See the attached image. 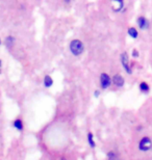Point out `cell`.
<instances>
[{
    "label": "cell",
    "instance_id": "cell-12",
    "mask_svg": "<svg viewBox=\"0 0 152 160\" xmlns=\"http://www.w3.org/2000/svg\"><path fill=\"white\" fill-rule=\"evenodd\" d=\"M14 127L16 128V129H18V130H20V131L23 130V123H22V121L20 119L15 120L14 121Z\"/></svg>",
    "mask_w": 152,
    "mask_h": 160
},
{
    "label": "cell",
    "instance_id": "cell-5",
    "mask_svg": "<svg viewBox=\"0 0 152 160\" xmlns=\"http://www.w3.org/2000/svg\"><path fill=\"white\" fill-rule=\"evenodd\" d=\"M139 146H140L141 151H148V150L151 149L152 142H151V139L148 136H145V137H143V139L140 142V145H139Z\"/></svg>",
    "mask_w": 152,
    "mask_h": 160
},
{
    "label": "cell",
    "instance_id": "cell-8",
    "mask_svg": "<svg viewBox=\"0 0 152 160\" xmlns=\"http://www.w3.org/2000/svg\"><path fill=\"white\" fill-rule=\"evenodd\" d=\"M127 33L131 39H138V37H139V31L137 28H134V27H129L127 29Z\"/></svg>",
    "mask_w": 152,
    "mask_h": 160
},
{
    "label": "cell",
    "instance_id": "cell-13",
    "mask_svg": "<svg viewBox=\"0 0 152 160\" xmlns=\"http://www.w3.org/2000/svg\"><path fill=\"white\" fill-rule=\"evenodd\" d=\"M88 139H89L90 146H91V147H95V142H94V140H93V134L91 132L88 134Z\"/></svg>",
    "mask_w": 152,
    "mask_h": 160
},
{
    "label": "cell",
    "instance_id": "cell-9",
    "mask_svg": "<svg viewBox=\"0 0 152 160\" xmlns=\"http://www.w3.org/2000/svg\"><path fill=\"white\" fill-rule=\"evenodd\" d=\"M44 86L45 88H51L52 86V84H53V79H52V77L51 76H49V75H46L44 77Z\"/></svg>",
    "mask_w": 152,
    "mask_h": 160
},
{
    "label": "cell",
    "instance_id": "cell-19",
    "mask_svg": "<svg viewBox=\"0 0 152 160\" xmlns=\"http://www.w3.org/2000/svg\"><path fill=\"white\" fill-rule=\"evenodd\" d=\"M1 43H2V42H1V39H0V46H1Z\"/></svg>",
    "mask_w": 152,
    "mask_h": 160
},
{
    "label": "cell",
    "instance_id": "cell-15",
    "mask_svg": "<svg viewBox=\"0 0 152 160\" xmlns=\"http://www.w3.org/2000/svg\"><path fill=\"white\" fill-rule=\"evenodd\" d=\"M107 156H108V160H116V155L114 152H109Z\"/></svg>",
    "mask_w": 152,
    "mask_h": 160
},
{
    "label": "cell",
    "instance_id": "cell-18",
    "mask_svg": "<svg viewBox=\"0 0 152 160\" xmlns=\"http://www.w3.org/2000/svg\"><path fill=\"white\" fill-rule=\"evenodd\" d=\"M1 67H2V60L0 59V68H1Z\"/></svg>",
    "mask_w": 152,
    "mask_h": 160
},
{
    "label": "cell",
    "instance_id": "cell-4",
    "mask_svg": "<svg viewBox=\"0 0 152 160\" xmlns=\"http://www.w3.org/2000/svg\"><path fill=\"white\" fill-rule=\"evenodd\" d=\"M137 24H138V27L140 28L141 30H147V29H149V27H150L149 20H148L147 18H145L144 16H140V17L137 19Z\"/></svg>",
    "mask_w": 152,
    "mask_h": 160
},
{
    "label": "cell",
    "instance_id": "cell-14",
    "mask_svg": "<svg viewBox=\"0 0 152 160\" xmlns=\"http://www.w3.org/2000/svg\"><path fill=\"white\" fill-rule=\"evenodd\" d=\"M131 56L134 57V58H138V57L140 56V53H139V51L137 49H132V51H131Z\"/></svg>",
    "mask_w": 152,
    "mask_h": 160
},
{
    "label": "cell",
    "instance_id": "cell-2",
    "mask_svg": "<svg viewBox=\"0 0 152 160\" xmlns=\"http://www.w3.org/2000/svg\"><path fill=\"white\" fill-rule=\"evenodd\" d=\"M129 58H128V54L126 52H123L121 54V63L123 66V68L126 72H127V74H132V65L129 63Z\"/></svg>",
    "mask_w": 152,
    "mask_h": 160
},
{
    "label": "cell",
    "instance_id": "cell-10",
    "mask_svg": "<svg viewBox=\"0 0 152 160\" xmlns=\"http://www.w3.org/2000/svg\"><path fill=\"white\" fill-rule=\"evenodd\" d=\"M112 2H116L118 5V8H116L114 12H119L121 11H124V0H112Z\"/></svg>",
    "mask_w": 152,
    "mask_h": 160
},
{
    "label": "cell",
    "instance_id": "cell-16",
    "mask_svg": "<svg viewBox=\"0 0 152 160\" xmlns=\"http://www.w3.org/2000/svg\"><path fill=\"white\" fill-rule=\"evenodd\" d=\"M100 94V92L99 91H95V92H94V95H95V97H98Z\"/></svg>",
    "mask_w": 152,
    "mask_h": 160
},
{
    "label": "cell",
    "instance_id": "cell-17",
    "mask_svg": "<svg viewBox=\"0 0 152 160\" xmlns=\"http://www.w3.org/2000/svg\"><path fill=\"white\" fill-rule=\"evenodd\" d=\"M71 1H72V0H64V2L66 3V4H70Z\"/></svg>",
    "mask_w": 152,
    "mask_h": 160
},
{
    "label": "cell",
    "instance_id": "cell-11",
    "mask_svg": "<svg viewBox=\"0 0 152 160\" xmlns=\"http://www.w3.org/2000/svg\"><path fill=\"white\" fill-rule=\"evenodd\" d=\"M140 91L142 92H144V94H147V92H149V91H150L149 84H148L147 82H145V81H142L140 83Z\"/></svg>",
    "mask_w": 152,
    "mask_h": 160
},
{
    "label": "cell",
    "instance_id": "cell-6",
    "mask_svg": "<svg viewBox=\"0 0 152 160\" xmlns=\"http://www.w3.org/2000/svg\"><path fill=\"white\" fill-rule=\"evenodd\" d=\"M112 79H113V82H114V84L117 86V88H122V86L124 85V83H125L124 78H123L120 74H116Z\"/></svg>",
    "mask_w": 152,
    "mask_h": 160
},
{
    "label": "cell",
    "instance_id": "cell-7",
    "mask_svg": "<svg viewBox=\"0 0 152 160\" xmlns=\"http://www.w3.org/2000/svg\"><path fill=\"white\" fill-rule=\"evenodd\" d=\"M15 41H16V40H15V38H14V37H12V36L6 37V38H5V42H4L5 47L8 48V49H11V48H13V46H14Z\"/></svg>",
    "mask_w": 152,
    "mask_h": 160
},
{
    "label": "cell",
    "instance_id": "cell-3",
    "mask_svg": "<svg viewBox=\"0 0 152 160\" xmlns=\"http://www.w3.org/2000/svg\"><path fill=\"white\" fill-rule=\"evenodd\" d=\"M112 82H113V79L108 74H106V73H102V74L100 75V86H101L102 89L108 88L109 86H111Z\"/></svg>",
    "mask_w": 152,
    "mask_h": 160
},
{
    "label": "cell",
    "instance_id": "cell-1",
    "mask_svg": "<svg viewBox=\"0 0 152 160\" xmlns=\"http://www.w3.org/2000/svg\"><path fill=\"white\" fill-rule=\"evenodd\" d=\"M69 49L74 56H79L85 52V44L78 39H74L70 42Z\"/></svg>",
    "mask_w": 152,
    "mask_h": 160
}]
</instances>
